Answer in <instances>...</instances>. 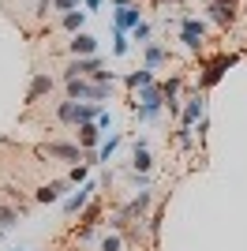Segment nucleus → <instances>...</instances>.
<instances>
[{"label":"nucleus","mask_w":247,"mask_h":251,"mask_svg":"<svg viewBox=\"0 0 247 251\" xmlns=\"http://www.w3.org/2000/svg\"><path fill=\"white\" fill-rule=\"evenodd\" d=\"M120 232H105V236H101V251H120Z\"/></svg>","instance_id":"25"},{"label":"nucleus","mask_w":247,"mask_h":251,"mask_svg":"<svg viewBox=\"0 0 247 251\" xmlns=\"http://www.w3.org/2000/svg\"><path fill=\"white\" fill-rule=\"evenodd\" d=\"M131 42H139V45H146V42H150V23H139V26H135V30H131Z\"/></svg>","instance_id":"24"},{"label":"nucleus","mask_w":247,"mask_h":251,"mask_svg":"<svg viewBox=\"0 0 247 251\" xmlns=\"http://www.w3.org/2000/svg\"><path fill=\"white\" fill-rule=\"evenodd\" d=\"M131 169L139 176H146L150 169H154V157H150V147H146V139H135V150H131Z\"/></svg>","instance_id":"12"},{"label":"nucleus","mask_w":247,"mask_h":251,"mask_svg":"<svg viewBox=\"0 0 247 251\" xmlns=\"http://www.w3.org/2000/svg\"><path fill=\"white\" fill-rule=\"evenodd\" d=\"M86 180H90V165H72V173H68V184H86Z\"/></svg>","instance_id":"22"},{"label":"nucleus","mask_w":247,"mask_h":251,"mask_svg":"<svg viewBox=\"0 0 247 251\" xmlns=\"http://www.w3.org/2000/svg\"><path fill=\"white\" fill-rule=\"evenodd\" d=\"M240 56L244 52H217V56H210V60H202V75H198V90H214L221 79H225V72L232 68V64H240Z\"/></svg>","instance_id":"1"},{"label":"nucleus","mask_w":247,"mask_h":251,"mask_svg":"<svg viewBox=\"0 0 247 251\" xmlns=\"http://www.w3.org/2000/svg\"><path fill=\"white\" fill-rule=\"evenodd\" d=\"M202 116H206V94L195 90V94L184 98V105H180V127H195Z\"/></svg>","instance_id":"7"},{"label":"nucleus","mask_w":247,"mask_h":251,"mask_svg":"<svg viewBox=\"0 0 247 251\" xmlns=\"http://www.w3.org/2000/svg\"><path fill=\"white\" fill-rule=\"evenodd\" d=\"M82 4H86V15H90V11H98V8H101V0H82Z\"/></svg>","instance_id":"29"},{"label":"nucleus","mask_w":247,"mask_h":251,"mask_svg":"<svg viewBox=\"0 0 247 251\" xmlns=\"http://www.w3.org/2000/svg\"><path fill=\"white\" fill-rule=\"evenodd\" d=\"M176 143H180L184 150H191L195 147V127H180V131H176Z\"/></svg>","instance_id":"23"},{"label":"nucleus","mask_w":247,"mask_h":251,"mask_svg":"<svg viewBox=\"0 0 247 251\" xmlns=\"http://www.w3.org/2000/svg\"><path fill=\"white\" fill-rule=\"evenodd\" d=\"M127 49H131V38H127V34H116L113 52H116V56H127Z\"/></svg>","instance_id":"26"},{"label":"nucleus","mask_w":247,"mask_h":251,"mask_svg":"<svg viewBox=\"0 0 247 251\" xmlns=\"http://www.w3.org/2000/svg\"><path fill=\"white\" fill-rule=\"evenodd\" d=\"M82 23H86V11H64V30H72V34H79L82 30Z\"/></svg>","instance_id":"20"},{"label":"nucleus","mask_w":247,"mask_h":251,"mask_svg":"<svg viewBox=\"0 0 247 251\" xmlns=\"http://www.w3.org/2000/svg\"><path fill=\"white\" fill-rule=\"evenodd\" d=\"M68 49H72L75 56H94V52H98V38L79 30V34H72V45H68Z\"/></svg>","instance_id":"13"},{"label":"nucleus","mask_w":247,"mask_h":251,"mask_svg":"<svg viewBox=\"0 0 247 251\" xmlns=\"http://www.w3.org/2000/svg\"><path fill=\"white\" fill-rule=\"evenodd\" d=\"M64 191H68V180H49V184H41L38 191H34V202H41V206H49V202H60Z\"/></svg>","instance_id":"11"},{"label":"nucleus","mask_w":247,"mask_h":251,"mask_svg":"<svg viewBox=\"0 0 247 251\" xmlns=\"http://www.w3.org/2000/svg\"><path fill=\"white\" fill-rule=\"evenodd\" d=\"M38 154H41V157H52V161H72V165H79V161H82L79 143H60V139L45 143V147H41Z\"/></svg>","instance_id":"6"},{"label":"nucleus","mask_w":247,"mask_h":251,"mask_svg":"<svg viewBox=\"0 0 247 251\" xmlns=\"http://www.w3.org/2000/svg\"><path fill=\"white\" fill-rule=\"evenodd\" d=\"M56 120H60V124H75V101L72 98H64V101L56 105Z\"/></svg>","instance_id":"21"},{"label":"nucleus","mask_w":247,"mask_h":251,"mask_svg":"<svg viewBox=\"0 0 247 251\" xmlns=\"http://www.w3.org/2000/svg\"><path fill=\"white\" fill-rule=\"evenodd\" d=\"M68 98L72 101H98L109 98V86H98L94 79H68Z\"/></svg>","instance_id":"4"},{"label":"nucleus","mask_w":247,"mask_h":251,"mask_svg":"<svg viewBox=\"0 0 247 251\" xmlns=\"http://www.w3.org/2000/svg\"><path fill=\"white\" fill-rule=\"evenodd\" d=\"M98 188H101V180H86V184H79V191L64 195V199H60V202H64V214H72V218H75V214H79V210L86 206L94 195H98Z\"/></svg>","instance_id":"5"},{"label":"nucleus","mask_w":247,"mask_h":251,"mask_svg":"<svg viewBox=\"0 0 247 251\" xmlns=\"http://www.w3.org/2000/svg\"><path fill=\"white\" fill-rule=\"evenodd\" d=\"M225 4H232V8H240V0H225Z\"/></svg>","instance_id":"31"},{"label":"nucleus","mask_w":247,"mask_h":251,"mask_svg":"<svg viewBox=\"0 0 247 251\" xmlns=\"http://www.w3.org/2000/svg\"><path fill=\"white\" fill-rule=\"evenodd\" d=\"M165 60H169L165 45H157V42H146V64H143V68H150V72H161V68H165Z\"/></svg>","instance_id":"17"},{"label":"nucleus","mask_w":247,"mask_h":251,"mask_svg":"<svg viewBox=\"0 0 247 251\" xmlns=\"http://www.w3.org/2000/svg\"><path fill=\"white\" fill-rule=\"evenodd\" d=\"M150 202H154V191H150V188H143V191H139V195H135V199L131 202H124V214H127V218H131V221H143L146 218V210H150Z\"/></svg>","instance_id":"9"},{"label":"nucleus","mask_w":247,"mask_h":251,"mask_svg":"<svg viewBox=\"0 0 247 251\" xmlns=\"http://www.w3.org/2000/svg\"><path fill=\"white\" fill-rule=\"evenodd\" d=\"M154 83H157V75L150 72V68H139V72L124 75V86H127V90H143V86H154Z\"/></svg>","instance_id":"16"},{"label":"nucleus","mask_w":247,"mask_h":251,"mask_svg":"<svg viewBox=\"0 0 247 251\" xmlns=\"http://www.w3.org/2000/svg\"><path fill=\"white\" fill-rule=\"evenodd\" d=\"M139 94V101H135V120L139 124H154L157 116H161L165 109V98H161V86H143V90H135Z\"/></svg>","instance_id":"2"},{"label":"nucleus","mask_w":247,"mask_h":251,"mask_svg":"<svg viewBox=\"0 0 247 251\" xmlns=\"http://www.w3.org/2000/svg\"><path fill=\"white\" fill-rule=\"evenodd\" d=\"M49 90H52V79H49L45 72H38V75L30 79V86H26V105H34L38 98H45V94H49Z\"/></svg>","instance_id":"15"},{"label":"nucleus","mask_w":247,"mask_h":251,"mask_svg":"<svg viewBox=\"0 0 247 251\" xmlns=\"http://www.w3.org/2000/svg\"><path fill=\"white\" fill-rule=\"evenodd\" d=\"M113 23H116V34H131L139 23H143V8L139 4H127V8H116L113 11Z\"/></svg>","instance_id":"8"},{"label":"nucleus","mask_w":247,"mask_h":251,"mask_svg":"<svg viewBox=\"0 0 247 251\" xmlns=\"http://www.w3.org/2000/svg\"><path fill=\"white\" fill-rule=\"evenodd\" d=\"M56 11H75V0H49Z\"/></svg>","instance_id":"28"},{"label":"nucleus","mask_w":247,"mask_h":251,"mask_svg":"<svg viewBox=\"0 0 247 251\" xmlns=\"http://www.w3.org/2000/svg\"><path fill=\"white\" fill-rule=\"evenodd\" d=\"M94 124H98V131H109V124H113V116H109V109H101V113H98V120H94Z\"/></svg>","instance_id":"27"},{"label":"nucleus","mask_w":247,"mask_h":251,"mask_svg":"<svg viewBox=\"0 0 247 251\" xmlns=\"http://www.w3.org/2000/svg\"><path fill=\"white\" fill-rule=\"evenodd\" d=\"M206 15H210V23H217V26H232V23H236V8L225 4V0H210V4H206Z\"/></svg>","instance_id":"10"},{"label":"nucleus","mask_w":247,"mask_h":251,"mask_svg":"<svg viewBox=\"0 0 247 251\" xmlns=\"http://www.w3.org/2000/svg\"><path fill=\"white\" fill-rule=\"evenodd\" d=\"M113 4H116V8H127V4H131V0H113Z\"/></svg>","instance_id":"30"},{"label":"nucleus","mask_w":247,"mask_h":251,"mask_svg":"<svg viewBox=\"0 0 247 251\" xmlns=\"http://www.w3.org/2000/svg\"><path fill=\"white\" fill-rule=\"evenodd\" d=\"M11 251H23V248H11Z\"/></svg>","instance_id":"32"},{"label":"nucleus","mask_w":247,"mask_h":251,"mask_svg":"<svg viewBox=\"0 0 247 251\" xmlns=\"http://www.w3.org/2000/svg\"><path fill=\"white\" fill-rule=\"evenodd\" d=\"M180 45L187 52H198L202 56V45H206V23L195 19V15H184L180 19Z\"/></svg>","instance_id":"3"},{"label":"nucleus","mask_w":247,"mask_h":251,"mask_svg":"<svg viewBox=\"0 0 247 251\" xmlns=\"http://www.w3.org/2000/svg\"><path fill=\"white\" fill-rule=\"evenodd\" d=\"M0 236H4V229H0Z\"/></svg>","instance_id":"33"},{"label":"nucleus","mask_w":247,"mask_h":251,"mask_svg":"<svg viewBox=\"0 0 247 251\" xmlns=\"http://www.w3.org/2000/svg\"><path fill=\"white\" fill-rule=\"evenodd\" d=\"M101 147V131H98V124H79V150L82 154H90V150Z\"/></svg>","instance_id":"14"},{"label":"nucleus","mask_w":247,"mask_h":251,"mask_svg":"<svg viewBox=\"0 0 247 251\" xmlns=\"http://www.w3.org/2000/svg\"><path fill=\"white\" fill-rule=\"evenodd\" d=\"M19 218H23V210H15L11 202H0V229H4V232L15 229V225H19Z\"/></svg>","instance_id":"18"},{"label":"nucleus","mask_w":247,"mask_h":251,"mask_svg":"<svg viewBox=\"0 0 247 251\" xmlns=\"http://www.w3.org/2000/svg\"><path fill=\"white\" fill-rule=\"evenodd\" d=\"M161 218H165V206H157L154 214H150V218H143V221H146L143 229H146V236H150V244H154L157 236H161Z\"/></svg>","instance_id":"19"}]
</instances>
